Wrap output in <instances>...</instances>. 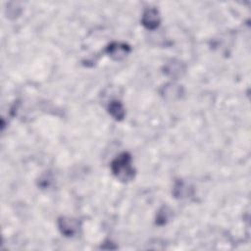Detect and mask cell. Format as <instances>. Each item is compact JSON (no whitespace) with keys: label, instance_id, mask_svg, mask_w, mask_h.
Returning <instances> with one entry per match:
<instances>
[{"label":"cell","instance_id":"cell-1","mask_svg":"<svg viewBox=\"0 0 251 251\" xmlns=\"http://www.w3.org/2000/svg\"><path fill=\"white\" fill-rule=\"evenodd\" d=\"M114 176L121 181H130L134 177L135 171L131 165V156L127 152L121 153L111 163Z\"/></svg>","mask_w":251,"mask_h":251},{"label":"cell","instance_id":"cell-2","mask_svg":"<svg viewBox=\"0 0 251 251\" xmlns=\"http://www.w3.org/2000/svg\"><path fill=\"white\" fill-rule=\"evenodd\" d=\"M58 226L60 231L68 237L74 236L79 228V223L77 220L68 217H62L58 220Z\"/></svg>","mask_w":251,"mask_h":251},{"label":"cell","instance_id":"cell-3","mask_svg":"<svg viewBox=\"0 0 251 251\" xmlns=\"http://www.w3.org/2000/svg\"><path fill=\"white\" fill-rule=\"evenodd\" d=\"M130 51V48L126 43L121 42H113L108 45L106 52L109 54V56L116 60H123Z\"/></svg>","mask_w":251,"mask_h":251},{"label":"cell","instance_id":"cell-4","mask_svg":"<svg viewBox=\"0 0 251 251\" xmlns=\"http://www.w3.org/2000/svg\"><path fill=\"white\" fill-rule=\"evenodd\" d=\"M142 25L148 29H155L160 24V15L157 9L149 8L145 10L141 18Z\"/></svg>","mask_w":251,"mask_h":251},{"label":"cell","instance_id":"cell-5","mask_svg":"<svg viewBox=\"0 0 251 251\" xmlns=\"http://www.w3.org/2000/svg\"><path fill=\"white\" fill-rule=\"evenodd\" d=\"M185 72V66L182 62L178 60H171L167 62L164 66V73L173 77V78H177L181 76Z\"/></svg>","mask_w":251,"mask_h":251},{"label":"cell","instance_id":"cell-6","mask_svg":"<svg viewBox=\"0 0 251 251\" xmlns=\"http://www.w3.org/2000/svg\"><path fill=\"white\" fill-rule=\"evenodd\" d=\"M182 94V87L175 83H167L161 89V95L168 100L179 98Z\"/></svg>","mask_w":251,"mask_h":251},{"label":"cell","instance_id":"cell-7","mask_svg":"<svg viewBox=\"0 0 251 251\" xmlns=\"http://www.w3.org/2000/svg\"><path fill=\"white\" fill-rule=\"evenodd\" d=\"M108 112L109 114L117 121H121L124 119L126 115L125 108L123 104L119 100H113L108 105Z\"/></svg>","mask_w":251,"mask_h":251},{"label":"cell","instance_id":"cell-8","mask_svg":"<svg viewBox=\"0 0 251 251\" xmlns=\"http://www.w3.org/2000/svg\"><path fill=\"white\" fill-rule=\"evenodd\" d=\"M174 194L176 195V197H178V198L186 197L187 194L189 195V188H187V186L183 182L178 181L175 186Z\"/></svg>","mask_w":251,"mask_h":251},{"label":"cell","instance_id":"cell-9","mask_svg":"<svg viewBox=\"0 0 251 251\" xmlns=\"http://www.w3.org/2000/svg\"><path fill=\"white\" fill-rule=\"evenodd\" d=\"M169 217H170V210L167 207H163L158 213L156 223L158 225H164V224H166Z\"/></svg>","mask_w":251,"mask_h":251}]
</instances>
